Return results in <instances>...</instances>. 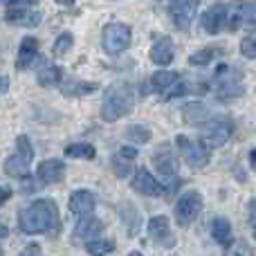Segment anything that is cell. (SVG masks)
I'll return each instance as SVG.
<instances>
[{
    "label": "cell",
    "mask_w": 256,
    "mask_h": 256,
    "mask_svg": "<svg viewBox=\"0 0 256 256\" xmlns=\"http://www.w3.org/2000/svg\"><path fill=\"white\" fill-rule=\"evenodd\" d=\"M18 227L25 234H50L61 227V218H58V207L54 200L40 198L27 204L18 216Z\"/></svg>",
    "instance_id": "cell-1"
},
{
    "label": "cell",
    "mask_w": 256,
    "mask_h": 256,
    "mask_svg": "<svg viewBox=\"0 0 256 256\" xmlns=\"http://www.w3.org/2000/svg\"><path fill=\"white\" fill-rule=\"evenodd\" d=\"M135 106V88L128 81H117L106 90V97L102 104V117L106 122H117L122 117L130 115Z\"/></svg>",
    "instance_id": "cell-2"
},
{
    "label": "cell",
    "mask_w": 256,
    "mask_h": 256,
    "mask_svg": "<svg viewBox=\"0 0 256 256\" xmlns=\"http://www.w3.org/2000/svg\"><path fill=\"white\" fill-rule=\"evenodd\" d=\"M214 94H216L220 102H230L236 99L245 92L243 86V68L234 66V63H220V66L214 70Z\"/></svg>",
    "instance_id": "cell-3"
},
{
    "label": "cell",
    "mask_w": 256,
    "mask_h": 256,
    "mask_svg": "<svg viewBox=\"0 0 256 256\" xmlns=\"http://www.w3.org/2000/svg\"><path fill=\"white\" fill-rule=\"evenodd\" d=\"M148 90L155 92V94H160L162 99H176V97H184V94H189L194 88H191L180 74H176V72L158 70L148 79Z\"/></svg>",
    "instance_id": "cell-4"
},
{
    "label": "cell",
    "mask_w": 256,
    "mask_h": 256,
    "mask_svg": "<svg viewBox=\"0 0 256 256\" xmlns=\"http://www.w3.org/2000/svg\"><path fill=\"white\" fill-rule=\"evenodd\" d=\"M32 160H34V146L30 144V137L18 135L16 137V150H14V155L4 162V173L12 178L25 180L27 173H30Z\"/></svg>",
    "instance_id": "cell-5"
},
{
    "label": "cell",
    "mask_w": 256,
    "mask_h": 256,
    "mask_svg": "<svg viewBox=\"0 0 256 256\" xmlns=\"http://www.w3.org/2000/svg\"><path fill=\"white\" fill-rule=\"evenodd\" d=\"M153 166L160 176V184L164 186L166 194H173V191L180 186V176H178V162H176V155L164 146L162 150L153 155Z\"/></svg>",
    "instance_id": "cell-6"
},
{
    "label": "cell",
    "mask_w": 256,
    "mask_h": 256,
    "mask_svg": "<svg viewBox=\"0 0 256 256\" xmlns=\"http://www.w3.org/2000/svg\"><path fill=\"white\" fill-rule=\"evenodd\" d=\"M176 146L180 150L182 160L186 162V166L198 171V168H204L209 164V148L202 140H191L186 135H178L176 137Z\"/></svg>",
    "instance_id": "cell-7"
},
{
    "label": "cell",
    "mask_w": 256,
    "mask_h": 256,
    "mask_svg": "<svg viewBox=\"0 0 256 256\" xmlns=\"http://www.w3.org/2000/svg\"><path fill=\"white\" fill-rule=\"evenodd\" d=\"M132 43V32L126 22H110L104 27V50L108 54H122L124 50L130 48Z\"/></svg>",
    "instance_id": "cell-8"
},
{
    "label": "cell",
    "mask_w": 256,
    "mask_h": 256,
    "mask_svg": "<svg viewBox=\"0 0 256 256\" xmlns=\"http://www.w3.org/2000/svg\"><path fill=\"white\" fill-rule=\"evenodd\" d=\"M230 18H227V30L236 32L243 27H256V2L254 0H234L227 4Z\"/></svg>",
    "instance_id": "cell-9"
},
{
    "label": "cell",
    "mask_w": 256,
    "mask_h": 256,
    "mask_svg": "<svg viewBox=\"0 0 256 256\" xmlns=\"http://www.w3.org/2000/svg\"><path fill=\"white\" fill-rule=\"evenodd\" d=\"M202 212V196L198 191H186L176 202V220L180 227H189Z\"/></svg>",
    "instance_id": "cell-10"
},
{
    "label": "cell",
    "mask_w": 256,
    "mask_h": 256,
    "mask_svg": "<svg viewBox=\"0 0 256 256\" xmlns=\"http://www.w3.org/2000/svg\"><path fill=\"white\" fill-rule=\"evenodd\" d=\"M200 130H202L204 144L218 148V146L227 144V140H230L232 132H234V124H232L227 117H214V120H209L204 126H200Z\"/></svg>",
    "instance_id": "cell-11"
},
{
    "label": "cell",
    "mask_w": 256,
    "mask_h": 256,
    "mask_svg": "<svg viewBox=\"0 0 256 256\" xmlns=\"http://www.w3.org/2000/svg\"><path fill=\"white\" fill-rule=\"evenodd\" d=\"M200 0H171L168 2V14H171V20L178 25V30L186 32L191 27L198 12Z\"/></svg>",
    "instance_id": "cell-12"
},
{
    "label": "cell",
    "mask_w": 256,
    "mask_h": 256,
    "mask_svg": "<svg viewBox=\"0 0 256 256\" xmlns=\"http://www.w3.org/2000/svg\"><path fill=\"white\" fill-rule=\"evenodd\" d=\"M227 18H230V9L225 2H216L202 14L200 25L207 34H218V32L227 30Z\"/></svg>",
    "instance_id": "cell-13"
},
{
    "label": "cell",
    "mask_w": 256,
    "mask_h": 256,
    "mask_svg": "<svg viewBox=\"0 0 256 256\" xmlns=\"http://www.w3.org/2000/svg\"><path fill=\"white\" fill-rule=\"evenodd\" d=\"M130 184L137 194L148 196V198H155V196H160L164 191V186L158 182V178H155L153 173H148L146 168H137L132 180H130Z\"/></svg>",
    "instance_id": "cell-14"
},
{
    "label": "cell",
    "mask_w": 256,
    "mask_h": 256,
    "mask_svg": "<svg viewBox=\"0 0 256 256\" xmlns=\"http://www.w3.org/2000/svg\"><path fill=\"white\" fill-rule=\"evenodd\" d=\"M148 236L162 248H173L176 245V236H173L171 227H168L166 216H153L148 220Z\"/></svg>",
    "instance_id": "cell-15"
},
{
    "label": "cell",
    "mask_w": 256,
    "mask_h": 256,
    "mask_svg": "<svg viewBox=\"0 0 256 256\" xmlns=\"http://www.w3.org/2000/svg\"><path fill=\"white\" fill-rule=\"evenodd\" d=\"M63 176H66V164L56 158L43 160L36 168V178H38L40 184H56L63 180Z\"/></svg>",
    "instance_id": "cell-16"
},
{
    "label": "cell",
    "mask_w": 256,
    "mask_h": 256,
    "mask_svg": "<svg viewBox=\"0 0 256 256\" xmlns=\"http://www.w3.org/2000/svg\"><path fill=\"white\" fill-rule=\"evenodd\" d=\"M94 204H97L94 196L90 194V191H86V189H76L74 194L70 196V200H68V207H70V212L74 214V216H79V218L92 216Z\"/></svg>",
    "instance_id": "cell-17"
},
{
    "label": "cell",
    "mask_w": 256,
    "mask_h": 256,
    "mask_svg": "<svg viewBox=\"0 0 256 256\" xmlns=\"http://www.w3.org/2000/svg\"><path fill=\"white\" fill-rule=\"evenodd\" d=\"M173 40L168 38V36H160V38H155V43L150 45V61L155 63V66H171L173 61Z\"/></svg>",
    "instance_id": "cell-18"
},
{
    "label": "cell",
    "mask_w": 256,
    "mask_h": 256,
    "mask_svg": "<svg viewBox=\"0 0 256 256\" xmlns=\"http://www.w3.org/2000/svg\"><path fill=\"white\" fill-rule=\"evenodd\" d=\"M38 38L36 36H25L20 40V48H18V56H16V66L20 70H27L30 66H34V61L38 58Z\"/></svg>",
    "instance_id": "cell-19"
},
{
    "label": "cell",
    "mask_w": 256,
    "mask_h": 256,
    "mask_svg": "<svg viewBox=\"0 0 256 256\" xmlns=\"http://www.w3.org/2000/svg\"><path fill=\"white\" fill-rule=\"evenodd\" d=\"M212 236L218 245H222V248H232V245H234L232 222L225 220V218H214L212 220Z\"/></svg>",
    "instance_id": "cell-20"
},
{
    "label": "cell",
    "mask_w": 256,
    "mask_h": 256,
    "mask_svg": "<svg viewBox=\"0 0 256 256\" xmlns=\"http://www.w3.org/2000/svg\"><path fill=\"white\" fill-rule=\"evenodd\" d=\"M104 230V222L94 216H88V218H81L76 222V230H74V238H84L86 243L92 240V236H97L99 232Z\"/></svg>",
    "instance_id": "cell-21"
},
{
    "label": "cell",
    "mask_w": 256,
    "mask_h": 256,
    "mask_svg": "<svg viewBox=\"0 0 256 256\" xmlns=\"http://www.w3.org/2000/svg\"><path fill=\"white\" fill-rule=\"evenodd\" d=\"M4 18H7V22H14V25H38L40 22V14L38 12H30V9H9L7 14H4Z\"/></svg>",
    "instance_id": "cell-22"
},
{
    "label": "cell",
    "mask_w": 256,
    "mask_h": 256,
    "mask_svg": "<svg viewBox=\"0 0 256 256\" xmlns=\"http://www.w3.org/2000/svg\"><path fill=\"white\" fill-rule=\"evenodd\" d=\"M222 54V48L220 45H207V48H202V50H198V52H194L189 56V66H198V68H202V66H209V63L214 61L216 56H220Z\"/></svg>",
    "instance_id": "cell-23"
},
{
    "label": "cell",
    "mask_w": 256,
    "mask_h": 256,
    "mask_svg": "<svg viewBox=\"0 0 256 256\" xmlns=\"http://www.w3.org/2000/svg\"><path fill=\"white\" fill-rule=\"evenodd\" d=\"M97 88L99 86L92 81H66V84H61V92L66 97H84V94L94 92Z\"/></svg>",
    "instance_id": "cell-24"
},
{
    "label": "cell",
    "mask_w": 256,
    "mask_h": 256,
    "mask_svg": "<svg viewBox=\"0 0 256 256\" xmlns=\"http://www.w3.org/2000/svg\"><path fill=\"white\" fill-rule=\"evenodd\" d=\"M212 120L209 117V110H207V106H202L200 102H196V104H189V106L184 108V122L186 124H191V126H204L207 122Z\"/></svg>",
    "instance_id": "cell-25"
},
{
    "label": "cell",
    "mask_w": 256,
    "mask_h": 256,
    "mask_svg": "<svg viewBox=\"0 0 256 256\" xmlns=\"http://www.w3.org/2000/svg\"><path fill=\"white\" fill-rule=\"evenodd\" d=\"M61 68L58 66H43L38 70V74H36V79H38L40 86H45V88H50V86H61Z\"/></svg>",
    "instance_id": "cell-26"
},
{
    "label": "cell",
    "mask_w": 256,
    "mask_h": 256,
    "mask_svg": "<svg viewBox=\"0 0 256 256\" xmlns=\"http://www.w3.org/2000/svg\"><path fill=\"white\" fill-rule=\"evenodd\" d=\"M66 155L74 160H94L97 155V148L92 144H86V142H79V144H70L66 146Z\"/></svg>",
    "instance_id": "cell-27"
},
{
    "label": "cell",
    "mask_w": 256,
    "mask_h": 256,
    "mask_svg": "<svg viewBox=\"0 0 256 256\" xmlns=\"http://www.w3.org/2000/svg\"><path fill=\"white\" fill-rule=\"evenodd\" d=\"M132 162H135V160L126 158L122 150H117V153L112 155V160H110V166H112V171H115L117 178H126L128 173L132 171Z\"/></svg>",
    "instance_id": "cell-28"
},
{
    "label": "cell",
    "mask_w": 256,
    "mask_h": 256,
    "mask_svg": "<svg viewBox=\"0 0 256 256\" xmlns=\"http://www.w3.org/2000/svg\"><path fill=\"white\" fill-rule=\"evenodd\" d=\"M86 250L90 256H106L115 252V243L112 240H90V243H86Z\"/></svg>",
    "instance_id": "cell-29"
},
{
    "label": "cell",
    "mask_w": 256,
    "mask_h": 256,
    "mask_svg": "<svg viewBox=\"0 0 256 256\" xmlns=\"http://www.w3.org/2000/svg\"><path fill=\"white\" fill-rule=\"evenodd\" d=\"M126 140L135 142V144H146V142L150 140V128L142 126V124H135V126L126 128Z\"/></svg>",
    "instance_id": "cell-30"
},
{
    "label": "cell",
    "mask_w": 256,
    "mask_h": 256,
    "mask_svg": "<svg viewBox=\"0 0 256 256\" xmlns=\"http://www.w3.org/2000/svg\"><path fill=\"white\" fill-rule=\"evenodd\" d=\"M72 45H74V36H72L70 32H66V34H61L54 40V54H56V56H66L72 50Z\"/></svg>",
    "instance_id": "cell-31"
},
{
    "label": "cell",
    "mask_w": 256,
    "mask_h": 256,
    "mask_svg": "<svg viewBox=\"0 0 256 256\" xmlns=\"http://www.w3.org/2000/svg\"><path fill=\"white\" fill-rule=\"evenodd\" d=\"M240 54L248 58H256V34H250L240 40Z\"/></svg>",
    "instance_id": "cell-32"
},
{
    "label": "cell",
    "mask_w": 256,
    "mask_h": 256,
    "mask_svg": "<svg viewBox=\"0 0 256 256\" xmlns=\"http://www.w3.org/2000/svg\"><path fill=\"white\" fill-rule=\"evenodd\" d=\"M225 256H252V252L248 250L245 243H236V245H232V248H227Z\"/></svg>",
    "instance_id": "cell-33"
},
{
    "label": "cell",
    "mask_w": 256,
    "mask_h": 256,
    "mask_svg": "<svg viewBox=\"0 0 256 256\" xmlns=\"http://www.w3.org/2000/svg\"><path fill=\"white\" fill-rule=\"evenodd\" d=\"M36 0H2V4L4 7H9V9H27L30 4H34Z\"/></svg>",
    "instance_id": "cell-34"
},
{
    "label": "cell",
    "mask_w": 256,
    "mask_h": 256,
    "mask_svg": "<svg viewBox=\"0 0 256 256\" xmlns=\"http://www.w3.org/2000/svg\"><path fill=\"white\" fill-rule=\"evenodd\" d=\"M248 218H250V225L256 227V198L250 200V204H248Z\"/></svg>",
    "instance_id": "cell-35"
},
{
    "label": "cell",
    "mask_w": 256,
    "mask_h": 256,
    "mask_svg": "<svg viewBox=\"0 0 256 256\" xmlns=\"http://www.w3.org/2000/svg\"><path fill=\"white\" fill-rule=\"evenodd\" d=\"M18 256H40V245H27Z\"/></svg>",
    "instance_id": "cell-36"
},
{
    "label": "cell",
    "mask_w": 256,
    "mask_h": 256,
    "mask_svg": "<svg viewBox=\"0 0 256 256\" xmlns=\"http://www.w3.org/2000/svg\"><path fill=\"white\" fill-rule=\"evenodd\" d=\"M250 166H252L254 171H256V148L250 150Z\"/></svg>",
    "instance_id": "cell-37"
},
{
    "label": "cell",
    "mask_w": 256,
    "mask_h": 256,
    "mask_svg": "<svg viewBox=\"0 0 256 256\" xmlns=\"http://www.w3.org/2000/svg\"><path fill=\"white\" fill-rule=\"evenodd\" d=\"M9 196H12V189H9V186H2V202H7Z\"/></svg>",
    "instance_id": "cell-38"
},
{
    "label": "cell",
    "mask_w": 256,
    "mask_h": 256,
    "mask_svg": "<svg viewBox=\"0 0 256 256\" xmlns=\"http://www.w3.org/2000/svg\"><path fill=\"white\" fill-rule=\"evenodd\" d=\"M7 88H9V79H7V76H2V94L7 92Z\"/></svg>",
    "instance_id": "cell-39"
},
{
    "label": "cell",
    "mask_w": 256,
    "mask_h": 256,
    "mask_svg": "<svg viewBox=\"0 0 256 256\" xmlns=\"http://www.w3.org/2000/svg\"><path fill=\"white\" fill-rule=\"evenodd\" d=\"M58 4H68V7H70V4H74V0H56Z\"/></svg>",
    "instance_id": "cell-40"
},
{
    "label": "cell",
    "mask_w": 256,
    "mask_h": 256,
    "mask_svg": "<svg viewBox=\"0 0 256 256\" xmlns=\"http://www.w3.org/2000/svg\"><path fill=\"white\" fill-rule=\"evenodd\" d=\"M128 256H142L140 252H130V254H128Z\"/></svg>",
    "instance_id": "cell-41"
},
{
    "label": "cell",
    "mask_w": 256,
    "mask_h": 256,
    "mask_svg": "<svg viewBox=\"0 0 256 256\" xmlns=\"http://www.w3.org/2000/svg\"><path fill=\"white\" fill-rule=\"evenodd\" d=\"M254 236H256V232H254Z\"/></svg>",
    "instance_id": "cell-42"
}]
</instances>
